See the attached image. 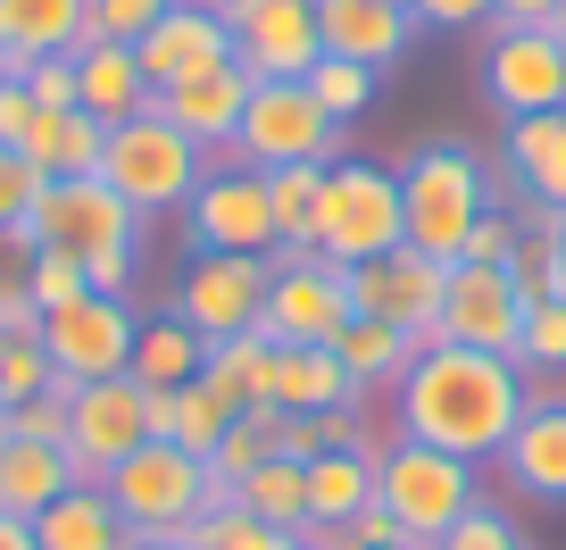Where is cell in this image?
Returning a JSON list of instances; mask_svg holds the SVG:
<instances>
[{"instance_id":"56","label":"cell","mask_w":566,"mask_h":550,"mask_svg":"<svg viewBox=\"0 0 566 550\" xmlns=\"http://www.w3.org/2000/svg\"><path fill=\"white\" fill-rule=\"evenodd\" d=\"M400 9H408V0H400Z\"/></svg>"},{"instance_id":"14","label":"cell","mask_w":566,"mask_h":550,"mask_svg":"<svg viewBox=\"0 0 566 550\" xmlns=\"http://www.w3.org/2000/svg\"><path fill=\"white\" fill-rule=\"evenodd\" d=\"M233 25V68H250L259 84H301L325 59L317 42V0H217Z\"/></svg>"},{"instance_id":"30","label":"cell","mask_w":566,"mask_h":550,"mask_svg":"<svg viewBox=\"0 0 566 550\" xmlns=\"http://www.w3.org/2000/svg\"><path fill=\"white\" fill-rule=\"evenodd\" d=\"M101 151H108V125L84 108H42L34 134H25V159L42 176H101Z\"/></svg>"},{"instance_id":"32","label":"cell","mask_w":566,"mask_h":550,"mask_svg":"<svg viewBox=\"0 0 566 550\" xmlns=\"http://www.w3.org/2000/svg\"><path fill=\"white\" fill-rule=\"evenodd\" d=\"M266 209H275V250H317V217H325V167H317V159L266 167Z\"/></svg>"},{"instance_id":"17","label":"cell","mask_w":566,"mask_h":550,"mask_svg":"<svg viewBox=\"0 0 566 550\" xmlns=\"http://www.w3.org/2000/svg\"><path fill=\"white\" fill-rule=\"evenodd\" d=\"M266 267L275 259H226V250H192V267L176 276V318L192 325L200 342H226L259 325L266 301Z\"/></svg>"},{"instance_id":"7","label":"cell","mask_w":566,"mask_h":550,"mask_svg":"<svg viewBox=\"0 0 566 550\" xmlns=\"http://www.w3.org/2000/svg\"><path fill=\"white\" fill-rule=\"evenodd\" d=\"M408 242V209H400V167L375 159H334L325 167V217H317V259L334 267H367L384 250Z\"/></svg>"},{"instance_id":"28","label":"cell","mask_w":566,"mask_h":550,"mask_svg":"<svg viewBox=\"0 0 566 550\" xmlns=\"http://www.w3.org/2000/svg\"><path fill=\"white\" fill-rule=\"evenodd\" d=\"M233 417H242V408H226L200 375L176 384V392H150V443H176V450H192V459H209Z\"/></svg>"},{"instance_id":"50","label":"cell","mask_w":566,"mask_h":550,"mask_svg":"<svg viewBox=\"0 0 566 550\" xmlns=\"http://www.w3.org/2000/svg\"><path fill=\"white\" fill-rule=\"evenodd\" d=\"M0 550H42V542H34V526H25V517L0 509Z\"/></svg>"},{"instance_id":"29","label":"cell","mask_w":566,"mask_h":550,"mask_svg":"<svg viewBox=\"0 0 566 550\" xmlns=\"http://www.w3.org/2000/svg\"><path fill=\"white\" fill-rule=\"evenodd\" d=\"M358 509H375V443L308 459V526H350Z\"/></svg>"},{"instance_id":"16","label":"cell","mask_w":566,"mask_h":550,"mask_svg":"<svg viewBox=\"0 0 566 550\" xmlns=\"http://www.w3.org/2000/svg\"><path fill=\"white\" fill-rule=\"evenodd\" d=\"M442 292H450V267L408 250V242L384 250V259H367V267H350L358 318H384V325H400V334H417V342L442 334Z\"/></svg>"},{"instance_id":"6","label":"cell","mask_w":566,"mask_h":550,"mask_svg":"<svg viewBox=\"0 0 566 550\" xmlns=\"http://www.w3.org/2000/svg\"><path fill=\"white\" fill-rule=\"evenodd\" d=\"M101 492L117 500L134 542H184V526L217 500V476H209V459H192L176 443H142L134 459H117L101 476Z\"/></svg>"},{"instance_id":"27","label":"cell","mask_w":566,"mask_h":550,"mask_svg":"<svg viewBox=\"0 0 566 550\" xmlns=\"http://www.w3.org/2000/svg\"><path fill=\"white\" fill-rule=\"evenodd\" d=\"M0 51L18 59H59L84 51V0H0Z\"/></svg>"},{"instance_id":"8","label":"cell","mask_w":566,"mask_h":550,"mask_svg":"<svg viewBox=\"0 0 566 550\" xmlns=\"http://www.w3.org/2000/svg\"><path fill=\"white\" fill-rule=\"evenodd\" d=\"M350 318H358L350 267L317 259V250H275V267H266V301H259V334L266 342H342Z\"/></svg>"},{"instance_id":"39","label":"cell","mask_w":566,"mask_h":550,"mask_svg":"<svg viewBox=\"0 0 566 550\" xmlns=\"http://www.w3.org/2000/svg\"><path fill=\"white\" fill-rule=\"evenodd\" d=\"M42 392H59V367L42 351V334H0V408L42 401Z\"/></svg>"},{"instance_id":"35","label":"cell","mask_w":566,"mask_h":550,"mask_svg":"<svg viewBox=\"0 0 566 550\" xmlns=\"http://www.w3.org/2000/svg\"><path fill=\"white\" fill-rule=\"evenodd\" d=\"M233 500H242L250 517H266V526H283V533H301L308 526V467L301 459H259L242 484H233Z\"/></svg>"},{"instance_id":"24","label":"cell","mask_w":566,"mask_h":550,"mask_svg":"<svg viewBox=\"0 0 566 550\" xmlns=\"http://www.w3.org/2000/svg\"><path fill=\"white\" fill-rule=\"evenodd\" d=\"M75 459H67V443H25V434H9L0 443V509L9 517H25L34 526L42 509H51L59 492H75Z\"/></svg>"},{"instance_id":"21","label":"cell","mask_w":566,"mask_h":550,"mask_svg":"<svg viewBox=\"0 0 566 550\" xmlns=\"http://www.w3.org/2000/svg\"><path fill=\"white\" fill-rule=\"evenodd\" d=\"M250 92H259V75L250 68H217V75H192V84H176V92H159V117L176 125V134H192L200 151H233V134H242V108H250Z\"/></svg>"},{"instance_id":"38","label":"cell","mask_w":566,"mask_h":550,"mask_svg":"<svg viewBox=\"0 0 566 550\" xmlns=\"http://www.w3.org/2000/svg\"><path fill=\"white\" fill-rule=\"evenodd\" d=\"M308 92H317V108H325L334 125H358V117L375 108V68H358V59H334V51H325L317 68H308Z\"/></svg>"},{"instance_id":"3","label":"cell","mask_w":566,"mask_h":550,"mask_svg":"<svg viewBox=\"0 0 566 550\" xmlns=\"http://www.w3.org/2000/svg\"><path fill=\"white\" fill-rule=\"evenodd\" d=\"M34 250H75L92 276V292H134L142 267V217L108 193L101 176H42V200L25 217Z\"/></svg>"},{"instance_id":"19","label":"cell","mask_w":566,"mask_h":550,"mask_svg":"<svg viewBox=\"0 0 566 550\" xmlns=\"http://www.w3.org/2000/svg\"><path fill=\"white\" fill-rule=\"evenodd\" d=\"M266 408H283V417H334V408H358V375L342 367L334 342H275V359H266Z\"/></svg>"},{"instance_id":"31","label":"cell","mask_w":566,"mask_h":550,"mask_svg":"<svg viewBox=\"0 0 566 550\" xmlns=\"http://www.w3.org/2000/svg\"><path fill=\"white\" fill-rule=\"evenodd\" d=\"M200 359H209V342L192 334V325L167 309V318H142V334H134V384L142 392H176V384H192L200 375Z\"/></svg>"},{"instance_id":"12","label":"cell","mask_w":566,"mask_h":550,"mask_svg":"<svg viewBox=\"0 0 566 550\" xmlns=\"http://www.w3.org/2000/svg\"><path fill=\"white\" fill-rule=\"evenodd\" d=\"M525 318H533V292L516 267H450V292H442V334L433 342H459V351H492V359H516L525 342Z\"/></svg>"},{"instance_id":"37","label":"cell","mask_w":566,"mask_h":550,"mask_svg":"<svg viewBox=\"0 0 566 550\" xmlns=\"http://www.w3.org/2000/svg\"><path fill=\"white\" fill-rule=\"evenodd\" d=\"M184 550H301V533L250 517L242 500H217V509H200L192 526H184Z\"/></svg>"},{"instance_id":"41","label":"cell","mask_w":566,"mask_h":550,"mask_svg":"<svg viewBox=\"0 0 566 550\" xmlns=\"http://www.w3.org/2000/svg\"><path fill=\"white\" fill-rule=\"evenodd\" d=\"M176 0H84V42H142Z\"/></svg>"},{"instance_id":"11","label":"cell","mask_w":566,"mask_h":550,"mask_svg":"<svg viewBox=\"0 0 566 550\" xmlns=\"http://www.w3.org/2000/svg\"><path fill=\"white\" fill-rule=\"evenodd\" d=\"M483 101L509 125L566 108V42L549 25H492L483 34Z\"/></svg>"},{"instance_id":"34","label":"cell","mask_w":566,"mask_h":550,"mask_svg":"<svg viewBox=\"0 0 566 550\" xmlns=\"http://www.w3.org/2000/svg\"><path fill=\"white\" fill-rule=\"evenodd\" d=\"M334 351H342V367L358 375V392H375V384H400L408 359H417L424 342H417V334H400V325H384V318H350Z\"/></svg>"},{"instance_id":"20","label":"cell","mask_w":566,"mask_h":550,"mask_svg":"<svg viewBox=\"0 0 566 550\" xmlns=\"http://www.w3.org/2000/svg\"><path fill=\"white\" fill-rule=\"evenodd\" d=\"M500 476H509L525 500L566 509V392H533L525 401L509 450H500Z\"/></svg>"},{"instance_id":"18","label":"cell","mask_w":566,"mask_h":550,"mask_svg":"<svg viewBox=\"0 0 566 550\" xmlns=\"http://www.w3.org/2000/svg\"><path fill=\"white\" fill-rule=\"evenodd\" d=\"M134 59H142V75H150V101H159V92L192 84V75L233 68V25H226L217 0H176V9L134 42Z\"/></svg>"},{"instance_id":"44","label":"cell","mask_w":566,"mask_h":550,"mask_svg":"<svg viewBox=\"0 0 566 550\" xmlns=\"http://www.w3.org/2000/svg\"><path fill=\"white\" fill-rule=\"evenodd\" d=\"M18 84L34 92L42 108H84V75H75V51H59V59H25Z\"/></svg>"},{"instance_id":"51","label":"cell","mask_w":566,"mask_h":550,"mask_svg":"<svg viewBox=\"0 0 566 550\" xmlns=\"http://www.w3.org/2000/svg\"><path fill=\"white\" fill-rule=\"evenodd\" d=\"M549 34H558V42H566V0H558V9H549Z\"/></svg>"},{"instance_id":"43","label":"cell","mask_w":566,"mask_h":550,"mask_svg":"<svg viewBox=\"0 0 566 550\" xmlns=\"http://www.w3.org/2000/svg\"><path fill=\"white\" fill-rule=\"evenodd\" d=\"M433 550H533V542L509 526V509H492V500H483V509H467V517H459V526H450Z\"/></svg>"},{"instance_id":"10","label":"cell","mask_w":566,"mask_h":550,"mask_svg":"<svg viewBox=\"0 0 566 550\" xmlns=\"http://www.w3.org/2000/svg\"><path fill=\"white\" fill-rule=\"evenodd\" d=\"M134 334H142V318H134L125 292H84L75 309H51V318H42V351H51V367H59L67 392L125 375L134 367Z\"/></svg>"},{"instance_id":"42","label":"cell","mask_w":566,"mask_h":550,"mask_svg":"<svg viewBox=\"0 0 566 550\" xmlns=\"http://www.w3.org/2000/svg\"><path fill=\"white\" fill-rule=\"evenodd\" d=\"M516 367L525 375H558L566 367V301H533L525 342H516Z\"/></svg>"},{"instance_id":"5","label":"cell","mask_w":566,"mask_h":550,"mask_svg":"<svg viewBox=\"0 0 566 550\" xmlns=\"http://www.w3.org/2000/svg\"><path fill=\"white\" fill-rule=\"evenodd\" d=\"M375 500L391 509V526H400L408 542H442L467 509H483V467L391 434V443L375 450Z\"/></svg>"},{"instance_id":"46","label":"cell","mask_w":566,"mask_h":550,"mask_svg":"<svg viewBox=\"0 0 566 550\" xmlns=\"http://www.w3.org/2000/svg\"><path fill=\"white\" fill-rule=\"evenodd\" d=\"M516 250H525V226H516L509 209H492L475 234H467V267H516Z\"/></svg>"},{"instance_id":"9","label":"cell","mask_w":566,"mask_h":550,"mask_svg":"<svg viewBox=\"0 0 566 550\" xmlns=\"http://www.w3.org/2000/svg\"><path fill=\"white\" fill-rule=\"evenodd\" d=\"M342 134L350 125H334L317 108V92H308V75L301 84H259L250 92V108H242V134H233V151L226 159H242V167H292V159H317V167H334L342 159Z\"/></svg>"},{"instance_id":"52","label":"cell","mask_w":566,"mask_h":550,"mask_svg":"<svg viewBox=\"0 0 566 550\" xmlns=\"http://www.w3.org/2000/svg\"><path fill=\"white\" fill-rule=\"evenodd\" d=\"M375 550H424V542H408V533H400V542H375Z\"/></svg>"},{"instance_id":"40","label":"cell","mask_w":566,"mask_h":550,"mask_svg":"<svg viewBox=\"0 0 566 550\" xmlns=\"http://www.w3.org/2000/svg\"><path fill=\"white\" fill-rule=\"evenodd\" d=\"M25 292H34V309L51 318V309H75L92 292V276H84V259L75 250H34L25 259Z\"/></svg>"},{"instance_id":"22","label":"cell","mask_w":566,"mask_h":550,"mask_svg":"<svg viewBox=\"0 0 566 550\" xmlns=\"http://www.w3.org/2000/svg\"><path fill=\"white\" fill-rule=\"evenodd\" d=\"M317 42L334 59H358V68L384 75L417 42V18H408L400 0H317Z\"/></svg>"},{"instance_id":"36","label":"cell","mask_w":566,"mask_h":550,"mask_svg":"<svg viewBox=\"0 0 566 550\" xmlns=\"http://www.w3.org/2000/svg\"><path fill=\"white\" fill-rule=\"evenodd\" d=\"M275 426H283V408H242V417H233L226 434H217V450H209V476H217V500H233V484L250 476V467L259 459H275ZM209 500V509H217Z\"/></svg>"},{"instance_id":"33","label":"cell","mask_w":566,"mask_h":550,"mask_svg":"<svg viewBox=\"0 0 566 550\" xmlns=\"http://www.w3.org/2000/svg\"><path fill=\"white\" fill-rule=\"evenodd\" d=\"M266 359H275V342L250 325V334H226L209 342V359H200V384L217 392L226 408H259L266 401Z\"/></svg>"},{"instance_id":"45","label":"cell","mask_w":566,"mask_h":550,"mask_svg":"<svg viewBox=\"0 0 566 550\" xmlns=\"http://www.w3.org/2000/svg\"><path fill=\"white\" fill-rule=\"evenodd\" d=\"M34 200H42V167L25 151H0V234H18L34 217Z\"/></svg>"},{"instance_id":"1","label":"cell","mask_w":566,"mask_h":550,"mask_svg":"<svg viewBox=\"0 0 566 550\" xmlns=\"http://www.w3.org/2000/svg\"><path fill=\"white\" fill-rule=\"evenodd\" d=\"M525 367L492 351H459V342H424L408 359V375L391 384V426L408 443H433L450 459H475L492 467L509 450L516 417H525Z\"/></svg>"},{"instance_id":"26","label":"cell","mask_w":566,"mask_h":550,"mask_svg":"<svg viewBox=\"0 0 566 550\" xmlns=\"http://www.w3.org/2000/svg\"><path fill=\"white\" fill-rule=\"evenodd\" d=\"M34 542L42 550H134V533H125L117 500H108L101 484H75V492H59L51 509L34 517Z\"/></svg>"},{"instance_id":"4","label":"cell","mask_w":566,"mask_h":550,"mask_svg":"<svg viewBox=\"0 0 566 550\" xmlns=\"http://www.w3.org/2000/svg\"><path fill=\"white\" fill-rule=\"evenodd\" d=\"M200 176H209V151H200L192 134H176L159 108H142V117L108 125L101 184L142 217V226H150V217H184V200L200 193Z\"/></svg>"},{"instance_id":"15","label":"cell","mask_w":566,"mask_h":550,"mask_svg":"<svg viewBox=\"0 0 566 550\" xmlns=\"http://www.w3.org/2000/svg\"><path fill=\"white\" fill-rule=\"evenodd\" d=\"M150 443V392L134 375H108V384H75L67 392V459L84 484H101L117 459Z\"/></svg>"},{"instance_id":"55","label":"cell","mask_w":566,"mask_h":550,"mask_svg":"<svg viewBox=\"0 0 566 550\" xmlns=\"http://www.w3.org/2000/svg\"><path fill=\"white\" fill-rule=\"evenodd\" d=\"M558 250H566V217H558Z\"/></svg>"},{"instance_id":"53","label":"cell","mask_w":566,"mask_h":550,"mask_svg":"<svg viewBox=\"0 0 566 550\" xmlns=\"http://www.w3.org/2000/svg\"><path fill=\"white\" fill-rule=\"evenodd\" d=\"M9 75H18V59H9V51H0V84H9Z\"/></svg>"},{"instance_id":"54","label":"cell","mask_w":566,"mask_h":550,"mask_svg":"<svg viewBox=\"0 0 566 550\" xmlns=\"http://www.w3.org/2000/svg\"><path fill=\"white\" fill-rule=\"evenodd\" d=\"M134 550H184V542H134Z\"/></svg>"},{"instance_id":"13","label":"cell","mask_w":566,"mask_h":550,"mask_svg":"<svg viewBox=\"0 0 566 550\" xmlns=\"http://www.w3.org/2000/svg\"><path fill=\"white\" fill-rule=\"evenodd\" d=\"M184 234L192 250H226V259H275V209H266L259 167H209L200 193L184 200Z\"/></svg>"},{"instance_id":"47","label":"cell","mask_w":566,"mask_h":550,"mask_svg":"<svg viewBox=\"0 0 566 550\" xmlns=\"http://www.w3.org/2000/svg\"><path fill=\"white\" fill-rule=\"evenodd\" d=\"M408 18H417V34H475V25H492V0H408Z\"/></svg>"},{"instance_id":"25","label":"cell","mask_w":566,"mask_h":550,"mask_svg":"<svg viewBox=\"0 0 566 550\" xmlns=\"http://www.w3.org/2000/svg\"><path fill=\"white\" fill-rule=\"evenodd\" d=\"M75 75H84V117H101V125H125L150 108V75H142L134 42H84Z\"/></svg>"},{"instance_id":"2","label":"cell","mask_w":566,"mask_h":550,"mask_svg":"<svg viewBox=\"0 0 566 550\" xmlns=\"http://www.w3.org/2000/svg\"><path fill=\"white\" fill-rule=\"evenodd\" d=\"M492 159H483L475 143H459V134H433V143L417 151V159L400 167V209H408V250H424V259L459 267L467 259V234L492 217Z\"/></svg>"},{"instance_id":"48","label":"cell","mask_w":566,"mask_h":550,"mask_svg":"<svg viewBox=\"0 0 566 550\" xmlns=\"http://www.w3.org/2000/svg\"><path fill=\"white\" fill-rule=\"evenodd\" d=\"M34 117H42V101H34V92L18 84V75H9V84H0V151H25Z\"/></svg>"},{"instance_id":"49","label":"cell","mask_w":566,"mask_h":550,"mask_svg":"<svg viewBox=\"0 0 566 550\" xmlns=\"http://www.w3.org/2000/svg\"><path fill=\"white\" fill-rule=\"evenodd\" d=\"M549 9H558V0H492V25H549ZM492 25H483V34H492Z\"/></svg>"},{"instance_id":"23","label":"cell","mask_w":566,"mask_h":550,"mask_svg":"<svg viewBox=\"0 0 566 550\" xmlns=\"http://www.w3.org/2000/svg\"><path fill=\"white\" fill-rule=\"evenodd\" d=\"M509 184L533 200V217H566V108L509 125Z\"/></svg>"}]
</instances>
